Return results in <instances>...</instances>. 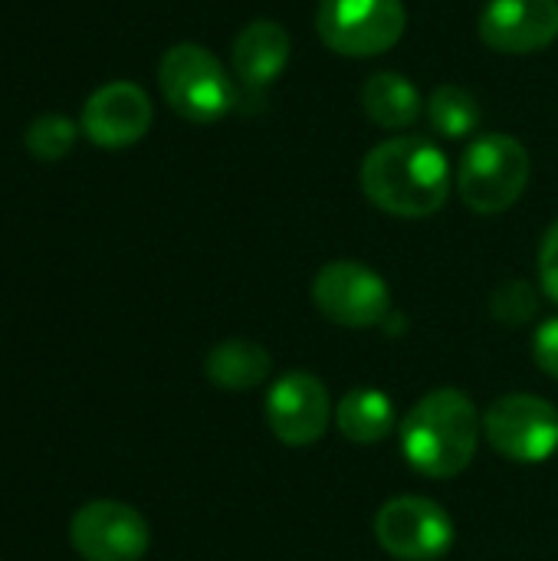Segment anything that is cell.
<instances>
[{"label": "cell", "mask_w": 558, "mask_h": 561, "mask_svg": "<svg viewBox=\"0 0 558 561\" xmlns=\"http://www.w3.org/2000/svg\"><path fill=\"white\" fill-rule=\"evenodd\" d=\"M362 191L378 210L405 220H421L447 204L451 164L434 141L398 135L365 154Z\"/></svg>", "instance_id": "cell-1"}, {"label": "cell", "mask_w": 558, "mask_h": 561, "mask_svg": "<svg viewBox=\"0 0 558 561\" xmlns=\"http://www.w3.org/2000/svg\"><path fill=\"white\" fill-rule=\"evenodd\" d=\"M483 417L457 388H437L411 404L398 424V444L408 467L428 480L460 477L480 447Z\"/></svg>", "instance_id": "cell-2"}, {"label": "cell", "mask_w": 558, "mask_h": 561, "mask_svg": "<svg viewBox=\"0 0 558 561\" xmlns=\"http://www.w3.org/2000/svg\"><path fill=\"white\" fill-rule=\"evenodd\" d=\"M164 102L194 125L220 122L237 105V85L224 62L201 43H174L158 62Z\"/></svg>", "instance_id": "cell-3"}, {"label": "cell", "mask_w": 558, "mask_h": 561, "mask_svg": "<svg viewBox=\"0 0 558 561\" xmlns=\"http://www.w3.org/2000/svg\"><path fill=\"white\" fill-rule=\"evenodd\" d=\"M529 174V151L513 135H480L460 158L457 191L470 210L503 214L523 197Z\"/></svg>", "instance_id": "cell-4"}, {"label": "cell", "mask_w": 558, "mask_h": 561, "mask_svg": "<svg viewBox=\"0 0 558 561\" xmlns=\"http://www.w3.org/2000/svg\"><path fill=\"white\" fill-rule=\"evenodd\" d=\"M408 26L401 0H319L316 30L319 39L342 56H382Z\"/></svg>", "instance_id": "cell-5"}, {"label": "cell", "mask_w": 558, "mask_h": 561, "mask_svg": "<svg viewBox=\"0 0 558 561\" xmlns=\"http://www.w3.org/2000/svg\"><path fill=\"white\" fill-rule=\"evenodd\" d=\"M483 437L513 463H546L558 450V411L539 394H503L483 414Z\"/></svg>", "instance_id": "cell-6"}, {"label": "cell", "mask_w": 558, "mask_h": 561, "mask_svg": "<svg viewBox=\"0 0 558 561\" xmlns=\"http://www.w3.org/2000/svg\"><path fill=\"white\" fill-rule=\"evenodd\" d=\"M316 309L342 329H372L391 316L388 283L358 260H332L312 279Z\"/></svg>", "instance_id": "cell-7"}, {"label": "cell", "mask_w": 558, "mask_h": 561, "mask_svg": "<svg viewBox=\"0 0 558 561\" xmlns=\"http://www.w3.org/2000/svg\"><path fill=\"white\" fill-rule=\"evenodd\" d=\"M378 546L398 561H434L454 546V519L428 496H395L375 516Z\"/></svg>", "instance_id": "cell-8"}, {"label": "cell", "mask_w": 558, "mask_h": 561, "mask_svg": "<svg viewBox=\"0 0 558 561\" xmlns=\"http://www.w3.org/2000/svg\"><path fill=\"white\" fill-rule=\"evenodd\" d=\"M69 542L86 561H141L151 546V526L128 503L92 500L76 510Z\"/></svg>", "instance_id": "cell-9"}, {"label": "cell", "mask_w": 558, "mask_h": 561, "mask_svg": "<svg viewBox=\"0 0 558 561\" xmlns=\"http://www.w3.org/2000/svg\"><path fill=\"white\" fill-rule=\"evenodd\" d=\"M266 427L286 447H312L335 421V404L326 385L309 371H286L266 391Z\"/></svg>", "instance_id": "cell-10"}, {"label": "cell", "mask_w": 558, "mask_h": 561, "mask_svg": "<svg viewBox=\"0 0 558 561\" xmlns=\"http://www.w3.org/2000/svg\"><path fill=\"white\" fill-rule=\"evenodd\" d=\"M151 99L135 82H109L82 105V135L99 148H128L151 128Z\"/></svg>", "instance_id": "cell-11"}, {"label": "cell", "mask_w": 558, "mask_h": 561, "mask_svg": "<svg viewBox=\"0 0 558 561\" xmlns=\"http://www.w3.org/2000/svg\"><path fill=\"white\" fill-rule=\"evenodd\" d=\"M477 30L497 53H539L558 39V0H490Z\"/></svg>", "instance_id": "cell-12"}, {"label": "cell", "mask_w": 558, "mask_h": 561, "mask_svg": "<svg viewBox=\"0 0 558 561\" xmlns=\"http://www.w3.org/2000/svg\"><path fill=\"white\" fill-rule=\"evenodd\" d=\"M289 49H293L289 33L276 20H253L234 39V53H230L234 76L247 89H266L283 76L289 62Z\"/></svg>", "instance_id": "cell-13"}, {"label": "cell", "mask_w": 558, "mask_h": 561, "mask_svg": "<svg viewBox=\"0 0 558 561\" xmlns=\"http://www.w3.org/2000/svg\"><path fill=\"white\" fill-rule=\"evenodd\" d=\"M335 427L345 440L372 447L398 431V414L382 388H352L335 404Z\"/></svg>", "instance_id": "cell-14"}, {"label": "cell", "mask_w": 558, "mask_h": 561, "mask_svg": "<svg viewBox=\"0 0 558 561\" xmlns=\"http://www.w3.org/2000/svg\"><path fill=\"white\" fill-rule=\"evenodd\" d=\"M204 375L210 385L224 391H250V388H260L273 375V358L260 342L227 339L207 352Z\"/></svg>", "instance_id": "cell-15"}, {"label": "cell", "mask_w": 558, "mask_h": 561, "mask_svg": "<svg viewBox=\"0 0 558 561\" xmlns=\"http://www.w3.org/2000/svg\"><path fill=\"white\" fill-rule=\"evenodd\" d=\"M362 108L375 125H382L388 131H398V128H411L421 118L424 99H421L418 85L408 76H401V72H375L362 85Z\"/></svg>", "instance_id": "cell-16"}, {"label": "cell", "mask_w": 558, "mask_h": 561, "mask_svg": "<svg viewBox=\"0 0 558 561\" xmlns=\"http://www.w3.org/2000/svg\"><path fill=\"white\" fill-rule=\"evenodd\" d=\"M428 118L437 135L457 141V138L474 135L483 115H480L477 99L464 85H437L428 99Z\"/></svg>", "instance_id": "cell-17"}, {"label": "cell", "mask_w": 558, "mask_h": 561, "mask_svg": "<svg viewBox=\"0 0 558 561\" xmlns=\"http://www.w3.org/2000/svg\"><path fill=\"white\" fill-rule=\"evenodd\" d=\"M76 135H79V128H76L72 118L56 115V112H46V115H36L26 125L23 145H26V151L36 161H59V158H66L72 151Z\"/></svg>", "instance_id": "cell-18"}, {"label": "cell", "mask_w": 558, "mask_h": 561, "mask_svg": "<svg viewBox=\"0 0 558 561\" xmlns=\"http://www.w3.org/2000/svg\"><path fill=\"white\" fill-rule=\"evenodd\" d=\"M539 306H543V293L526 283V279H506L497 286L493 299H490V312L497 322L510 325V329H520L526 322H533L539 316Z\"/></svg>", "instance_id": "cell-19"}, {"label": "cell", "mask_w": 558, "mask_h": 561, "mask_svg": "<svg viewBox=\"0 0 558 561\" xmlns=\"http://www.w3.org/2000/svg\"><path fill=\"white\" fill-rule=\"evenodd\" d=\"M533 362L543 375L558 381V316L546 319L536 332H533Z\"/></svg>", "instance_id": "cell-20"}, {"label": "cell", "mask_w": 558, "mask_h": 561, "mask_svg": "<svg viewBox=\"0 0 558 561\" xmlns=\"http://www.w3.org/2000/svg\"><path fill=\"white\" fill-rule=\"evenodd\" d=\"M539 286L546 299L558 302V220L546 230L539 247Z\"/></svg>", "instance_id": "cell-21"}]
</instances>
